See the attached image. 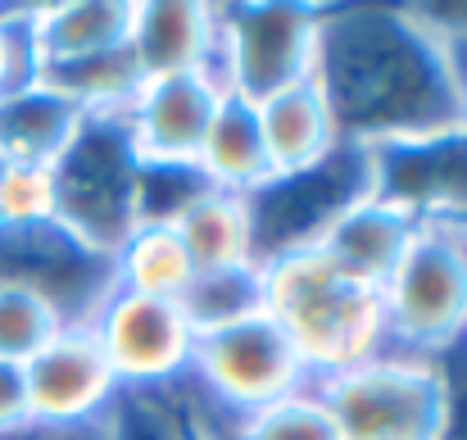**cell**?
Masks as SVG:
<instances>
[{
	"label": "cell",
	"instance_id": "1",
	"mask_svg": "<svg viewBox=\"0 0 467 440\" xmlns=\"http://www.w3.org/2000/svg\"><path fill=\"white\" fill-rule=\"evenodd\" d=\"M313 82L349 146L404 141L467 123V100L404 5H322Z\"/></svg>",
	"mask_w": 467,
	"mask_h": 440
},
{
	"label": "cell",
	"instance_id": "2",
	"mask_svg": "<svg viewBox=\"0 0 467 440\" xmlns=\"http://www.w3.org/2000/svg\"><path fill=\"white\" fill-rule=\"evenodd\" d=\"M259 268H264V313L296 345L313 382L386 354L381 291L336 268L317 246L282 255Z\"/></svg>",
	"mask_w": 467,
	"mask_h": 440
},
{
	"label": "cell",
	"instance_id": "3",
	"mask_svg": "<svg viewBox=\"0 0 467 440\" xmlns=\"http://www.w3.org/2000/svg\"><path fill=\"white\" fill-rule=\"evenodd\" d=\"M340 440H441L450 382L441 359L377 354L349 372L313 382Z\"/></svg>",
	"mask_w": 467,
	"mask_h": 440
},
{
	"label": "cell",
	"instance_id": "4",
	"mask_svg": "<svg viewBox=\"0 0 467 440\" xmlns=\"http://www.w3.org/2000/svg\"><path fill=\"white\" fill-rule=\"evenodd\" d=\"M386 354L441 359L467 340V246L454 227L422 223L381 287Z\"/></svg>",
	"mask_w": 467,
	"mask_h": 440
},
{
	"label": "cell",
	"instance_id": "5",
	"mask_svg": "<svg viewBox=\"0 0 467 440\" xmlns=\"http://www.w3.org/2000/svg\"><path fill=\"white\" fill-rule=\"evenodd\" d=\"M141 159L119 114L87 119L68 150L55 159V223L82 246L114 255L137 227Z\"/></svg>",
	"mask_w": 467,
	"mask_h": 440
},
{
	"label": "cell",
	"instance_id": "6",
	"mask_svg": "<svg viewBox=\"0 0 467 440\" xmlns=\"http://www.w3.org/2000/svg\"><path fill=\"white\" fill-rule=\"evenodd\" d=\"M322 5L309 0H241L218 5V55L209 78L245 100H268L313 78Z\"/></svg>",
	"mask_w": 467,
	"mask_h": 440
},
{
	"label": "cell",
	"instance_id": "7",
	"mask_svg": "<svg viewBox=\"0 0 467 440\" xmlns=\"http://www.w3.org/2000/svg\"><path fill=\"white\" fill-rule=\"evenodd\" d=\"M358 195H368V163H363V146H349V141H340L322 163H313L305 173H273L264 186L241 195L250 214L254 264L313 250L322 232Z\"/></svg>",
	"mask_w": 467,
	"mask_h": 440
},
{
	"label": "cell",
	"instance_id": "8",
	"mask_svg": "<svg viewBox=\"0 0 467 440\" xmlns=\"http://www.w3.org/2000/svg\"><path fill=\"white\" fill-rule=\"evenodd\" d=\"M87 327L100 340L123 395H168L191 372L195 327L177 299L109 291Z\"/></svg>",
	"mask_w": 467,
	"mask_h": 440
},
{
	"label": "cell",
	"instance_id": "9",
	"mask_svg": "<svg viewBox=\"0 0 467 440\" xmlns=\"http://www.w3.org/2000/svg\"><path fill=\"white\" fill-rule=\"evenodd\" d=\"M368 195L413 214L418 223H454L467 214V123L363 146Z\"/></svg>",
	"mask_w": 467,
	"mask_h": 440
},
{
	"label": "cell",
	"instance_id": "10",
	"mask_svg": "<svg viewBox=\"0 0 467 440\" xmlns=\"http://www.w3.org/2000/svg\"><path fill=\"white\" fill-rule=\"evenodd\" d=\"M0 282L46 295L68 327H87L100 299L114 291L109 255L82 246L59 223L0 227Z\"/></svg>",
	"mask_w": 467,
	"mask_h": 440
},
{
	"label": "cell",
	"instance_id": "11",
	"mask_svg": "<svg viewBox=\"0 0 467 440\" xmlns=\"http://www.w3.org/2000/svg\"><path fill=\"white\" fill-rule=\"evenodd\" d=\"M23 386H27L32 423L109 418L119 395H123L100 340L91 336V327H64L59 336H50L23 363Z\"/></svg>",
	"mask_w": 467,
	"mask_h": 440
},
{
	"label": "cell",
	"instance_id": "12",
	"mask_svg": "<svg viewBox=\"0 0 467 440\" xmlns=\"http://www.w3.org/2000/svg\"><path fill=\"white\" fill-rule=\"evenodd\" d=\"M218 100L223 87L209 73L146 78L119 119L141 163H195Z\"/></svg>",
	"mask_w": 467,
	"mask_h": 440
},
{
	"label": "cell",
	"instance_id": "13",
	"mask_svg": "<svg viewBox=\"0 0 467 440\" xmlns=\"http://www.w3.org/2000/svg\"><path fill=\"white\" fill-rule=\"evenodd\" d=\"M146 78L209 73L218 55V5L204 0H137L128 37Z\"/></svg>",
	"mask_w": 467,
	"mask_h": 440
},
{
	"label": "cell",
	"instance_id": "14",
	"mask_svg": "<svg viewBox=\"0 0 467 440\" xmlns=\"http://www.w3.org/2000/svg\"><path fill=\"white\" fill-rule=\"evenodd\" d=\"M418 218L413 214H404V209H395V204H386V200H377V195H358L327 232H322V241H317V250L336 264V268H345L349 278H358V282H368V287H386V278L395 273V264L404 259V250H409V241L418 236Z\"/></svg>",
	"mask_w": 467,
	"mask_h": 440
},
{
	"label": "cell",
	"instance_id": "15",
	"mask_svg": "<svg viewBox=\"0 0 467 440\" xmlns=\"http://www.w3.org/2000/svg\"><path fill=\"white\" fill-rule=\"evenodd\" d=\"M137 18V0H59L32 5V50L36 68L105 55L128 46Z\"/></svg>",
	"mask_w": 467,
	"mask_h": 440
},
{
	"label": "cell",
	"instance_id": "16",
	"mask_svg": "<svg viewBox=\"0 0 467 440\" xmlns=\"http://www.w3.org/2000/svg\"><path fill=\"white\" fill-rule=\"evenodd\" d=\"M195 168L213 191H227V195H250L254 186H264L273 177L254 100H245L236 91H223V100L213 110V123L200 141Z\"/></svg>",
	"mask_w": 467,
	"mask_h": 440
},
{
	"label": "cell",
	"instance_id": "17",
	"mask_svg": "<svg viewBox=\"0 0 467 440\" xmlns=\"http://www.w3.org/2000/svg\"><path fill=\"white\" fill-rule=\"evenodd\" d=\"M87 114L59 96L46 82H27L9 96H0V163H46L68 150V141L82 132Z\"/></svg>",
	"mask_w": 467,
	"mask_h": 440
},
{
	"label": "cell",
	"instance_id": "18",
	"mask_svg": "<svg viewBox=\"0 0 467 440\" xmlns=\"http://www.w3.org/2000/svg\"><path fill=\"white\" fill-rule=\"evenodd\" d=\"M259 128H264V146L273 173H305L313 163H322L331 150L340 146L331 110L317 91V82H296L268 100H259Z\"/></svg>",
	"mask_w": 467,
	"mask_h": 440
},
{
	"label": "cell",
	"instance_id": "19",
	"mask_svg": "<svg viewBox=\"0 0 467 440\" xmlns=\"http://www.w3.org/2000/svg\"><path fill=\"white\" fill-rule=\"evenodd\" d=\"M114 291L150 295V299H182L195 278V264L172 223H137L123 246L109 255Z\"/></svg>",
	"mask_w": 467,
	"mask_h": 440
},
{
	"label": "cell",
	"instance_id": "20",
	"mask_svg": "<svg viewBox=\"0 0 467 440\" xmlns=\"http://www.w3.org/2000/svg\"><path fill=\"white\" fill-rule=\"evenodd\" d=\"M195 273H213V268H236V264H254V246H250V214L241 195L227 191H200L177 218H172Z\"/></svg>",
	"mask_w": 467,
	"mask_h": 440
},
{
	"label": "cell",
	"instance_id": "21",
	"mask_svg": "<svg viewBox=\"0 0 467 440\" xmlns=\"http://www.w3.org/2000/svg\"><path fill=\"white\" fill-rule=\"evenodd\" d=\"M36 82H46L59 96H68L87 119H100V114H123L132 105V96L141 91L146 73H141L132 46H119V50H105V55H87V59L36 68Z\"/></svg>",
	"mask_w": 467,
	"mask_h": 440
},
{
	"label": "cell",
	"instance_id": "22",
	"mask_svg": "<svg viewBox=\"0 0 467 440\" xmlns=\"http://www.w3.org/2000/svg\"><path fill=\"white\" fill-rule=\"evenodd\" d=\"M177 304H182L186 322L195 327V336L245 322V318L264 313V268L259 264H236V268L195 273Z\"/></svg>",
	"mask_w": 467,
	"mask_h": 440
},
{
	"label": "cell",
	"instance_id": "23",
	"mask_svg": "<svg viewBox=\"0 0 467 440\" xmlns=\"http://www.w3.org/2000/svg\"><path fill=\"white\" fill-rule=\"evenodd\" d=\"M64 327H68L64 313L46 295L0 282V359L5 363H27Z\"/></svg>",
	"mask_w": 467,
	"mask_h": 440
},
{
	"label": "cell",
	"instance_id": "24",
	"mask_svg": "<svg viewBox=\"0 0 467 440\" xmlns=\"http://www.w3.org/2000/svg\"><path fill=\"white\" fill-rule=\"evenodd\" d=\"M232 440H340V436H336V423L322 409L317 391L309 386L300 395H286V400L241 418Z\"/></svg>",
	"mask_w": 467,
	"mask_h": 440
},
{
	"label": "cell",
	"instance_id": "25",
	"mask_svg": "<svg viewBox=\"0 0 467 440\" xmlns=\"http://www.w3.org/2000/svg\"><path fill=\"white\" fill-rule=\"evenodd\" d=\"M0 223L5 227L55 223V168L0 163Z\"/></svg>",
	"mask_w": 467,
	"mask_h": 440
},
{
	"label": "cell",
	"instance_id": "26",
	"mask_svg": "<svg viewBox=\"0 0 467 440\" xmlns=\"http://www.w3.org/2000/svg\"><path fill=\"white\" fill-rule=\"evenodd\" d=\"M36 82L32 5H0V96Z\"/></svg>",
	"mask_w": 467,
	"mask_h": 440
},
{
	"label": "cell",
	"instance_id": "27",
	"mask_svg": "<svg viewBox=\"0 0 467 440\" xmlns=\"http://www.w3.org/2000/svg\"><path fill=\"white\" fill-rule=\"evenodd\" d=\"M109 418H114V440H186L168 395H119Z\"/></svg>",
	"mask_w": 467,
	"mask_h": 440
},
{
	"label": "cell",
	"instance_id": "28",
	"mask_svg": "<svg viewBox=\"0 0 467 440\" xmlns=\"http://www.w3.org/2000/svg\"><path fill=\"white\" fill-rule=\"evenodd\" d=\"M445 382H450V423L441 440H467V340H459L450 354H441Z\"/></svg>",
	"mask_w": 467,
	"mask_h": 440
},
{
	"label": "cell",
	"instance_id": "29",
	"mask_svg": "<svg viewBox=\"0 0 467 440\" xmlns=\"http://www.w3.org/2000/svg\"><path fill=\"white\" fill-rule=\"evenodd\" d=\"M0 440H114V418H91V423H23Z\"/></svg>",
	"mask_w": 467,
	"mask_h": 440
},
{
	"label": "cell",
	"instance_id": "30",
	"mask_svg": "<svg viewBox=\"0 0 467 440\" xmlns=\"http://www.w3.org/2000/svg\"><path fill=\"white\" fill-rule=\"evenodd\" d=\"M27 414V386H23V363H5L0 359V436L23 427Z\"/></svg>",
	"mask_w": 467,
	"mask_h": 440
},
{
	"label": "cell",
	"instance_id": "31",
	"mask_svg": "<svg viewBox=\"0 0 467 440\" xmlns=\"http://www.w3.org/2000/svg\"><path fill=\"white\" fill-rule=\"evenodd\" d=\"M450 227H454V232H459V241H463V246H467V214H463V218H454V223H450Z\"/></svg>",
	"mask_w": 467,
	"mask_h": 440
},
{
	"label": "cell",
	"instance_id": "32",
	"mask_svg": "<svg viewBox=\"0 0 467 440\" xmlns=\"http://www.w3.org/2000/svg\"><path fill=\"white\" fill-rule=\"evenodd\" d=\"M182 432H186V427H182ZM186 440H191V436H186Z\"/></svg>",
	"mask_w": 467,
	"mask_h": 440
},
{
	"label": "cell",
	"instance_id": "33",
	"mask_svg": "<svg viewBox=\"0 0 467 440\" xmlns=\"http://www.w3.org/2000/svg\"><path fill=\"white\" fill-rule=\"evenodd\" d=\"M0 227H5V223H0Z\"/></svg>",
	"mask_w": 467,
	"mask_h": 440
}]
</instances>
